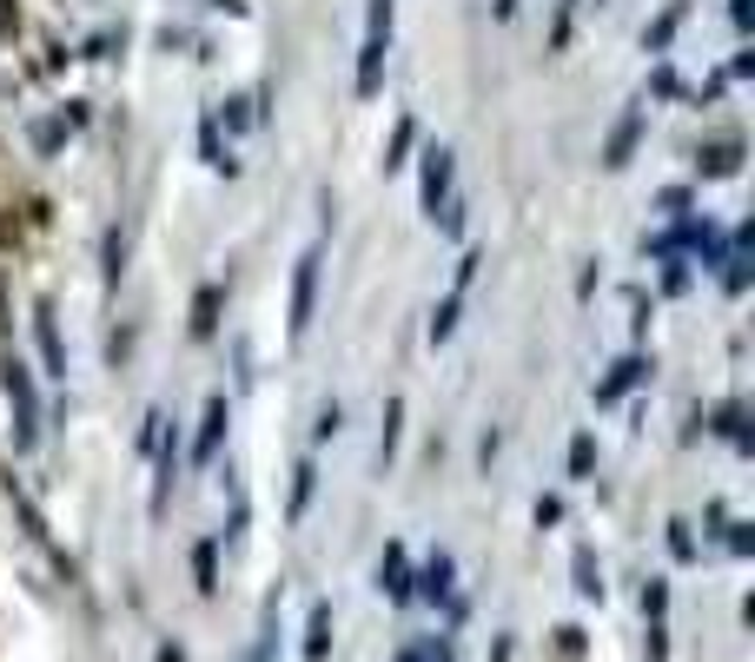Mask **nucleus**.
Instances as JSON below:
<instances>
[{
  "instance_id": "obj_1",
  "label": "nucleus",
  "mask_w": 755,
  "mask_h": 662,
  "mask_svg": "<svg viewBox=\"0 0 755 662\" xmlns=\"http://www.w3.org/2000/svg\"><path fill=\"white\" fill-rule=\"evenodd\" d=\"M385 46H391V0H371V27H365V53H358V93H378L385 73Z\"/></svg>"
},
{
  "instance_id": "obj_2",
  "label": "nucleus",
  "mask_w": 755,
  "mask_h": 662,
  "mask_svg": "<svg viewBox=\"0 0 755 662\" xmlns=\"http://www.w3.org/2000/svg\"><path fill=\"white\" fill-rule=\"evenodd\" d=\"M0 385H7V398H13V418H20V451H27V444H33V424H40V404H33L27 365H20V358H7V365H0Z\"/></svg>"
},
{
  "instance_id": "obj_3",
  "label": "nucleus",
  "mask_w": 755,
  "mask_h": 662,
  "mask_svg": "<svg viewBox=\"0 0 755 662\" xmlns=\"http://www.w3.org/2000/svg\"><path fill=\"white\" fill-rule=\"evenodd\" d=\"M312 298H318V252L298 259V279H292V332L312 325Z\"/></svg>"
},
{
  "instance_id": "obj_4",
  "label": "nucleus",
  "mask_w": 755,
  "mask_h": 662,
  "mask_svg": "<svg viewBox=\"0 0 755 662\" xmlns=\"http://www.w3.org/2000/svg\"><path fill=\"white\" fill-rule=\"evenodd\" d=\"M424 159H431V166H424V206H431V219H438V199H444V186H451V153L431 146Z\"/></svg>"
},
{
  "instance_id": "obj_5",
  "label": "nucleus",
  "mask_w": 755,
  "mask_h": 662,
  "mask_svg": "<svg viewBox=\"0 0 755 662\" xmlns=\"http://www.w3.org/2000/svg\"><path fill=\"white\" fill-rule=\"evenodd\" d=\"M378 590H385L391 603H405V597H411V577H405V550H398V544H391V550H385V564H378Z\"/></svg>"
},
{
  "instance_id": "obj_6",
  "label": "nucleus",
  "mask_w": 755,
  "mask_h": 662,
  "mask_svg": "<svg viewBox=\"0 0 755 662\" xmlns=\"http://www.w3.org/2000/svg\"><path fill=\"white\" fill-rule=\"evenodd\" d=\"M643 378H650V365H643V358H623V365H617V378L597 391V404H617V398H623L630 385H643Z\"/></svg>"
},
{
  "instance_id": "obj_7",
  "label": "nucleus",
  "mask_w": 755,
  "mask_h": 662,
  "mask_svg": "<svg viewBox=\"0 0 755 662\" xmlns=\"http://www.w3.org/2000/svg\"><path fill=\"white\" fill-rule=\"evenodd\" d=\"M226 424H232V411H226V398H212V404H206V431H199V451H192V458H199V464H206V458H212V444H219V438H226Z\"/></svg>"
},
{
  "instance_id": "obj_8",
  "label": "nucleus",
  "mask_w": 755,
  "mask_h": 662,
  "mask_svg": "<svg viewBox=\"0 0 755 662\" xmlns=\"http://www.w3.org/2000/svg\"><path fill=\"white\" fill-rule=\"evenodd\" d=\"M637 139H643V113H630V119H623V126H617V133H610V153H604V166H623V159H630V146H637Z\"/></svg>"
},
{
  "instance_id": "obj_9",
  "label": "nucleus",
  "mask_w": 755,
  "mask_h": 662,
  "mask_svg": "<svg viewBox=\"0 0 755 662\" xmlns=\"http://www.w3.org/2000/svg\"><path fill=\"white\" fill-rule=\"evenodd\" d=\"M736 159H743V146H736V139H716V146H710L696 166H703L710 179H730V172H736Z\"/></svg>"
},
{
  "instance_id": "obj_10",
  "label": "nucleus",
  "mask_w": 755,
  "mask_h": 662,
  "mask_svg": "<svg viewBox=\"0 0 755 662\" xmlns=\"http://www.w3.org/2000/svg\"><path fill=\"white\" fill-rule=\"evenodd\" d=\"M192 577H199V597L219 590V544H199V550H192Z\"/></svg>"
},
{
  "instance_id": "obj_11",
  "label": "nucleus",
  "mask_w": 755,
  "mask_h": 662,
  "mask_svg": "<svg viewBox=\"0 0 755 662\" xmlns=\"http://www.w3.org/2000/svg\"><path fill=\"white\" fill-rule=\"evenodd\" d=\"M325 650H332V610L318 603V610H312V630H305V656L325 662Z\"/></svg>"
},
{
  "instance_id": "obj_12",
  "label": "nucleus",
  "mask_w": 755,
  "mask_h": 662,
  "mask_svg": "<svg viewBox=\"0 0 755 662\" xmlns=\"http://www.w3.org/2000/svg\"><path fill=\"white\" fill-rule=\"evenodd\" d=\"M40 351H46V371L60 378L66 371V351H60V332H53V312L46 305H40Z\"/></svg>"
},
{
  "instance_id": "obj_13",
  "label": "nucleus",
  "mask_w": 755,
  "mask_h": 662,
  "mask_svg": "<svg viewBox=\"0 0 755 662\" xmlns=\"http://www.w3.org/2000/svg\"><path fill=\"white\" fill-rule=\"evenodd\" d=\"M212 325H219V292L206 285V292H199V305H192V332H199V338H212Z\"/></svg>"
},
{
  "instance_id": "obj_14",
  "label": "nucleus",
  "mask_w": 755,
  "mask_h": 662,
  "mask_svg": "<svg viewBox=\"0 0 755 662\" xmlns=\"http://www.w3.org/2000/svg\"><path fill=\"white\" fill-rule=\"evenodd\" d=\"M424 597H431V603H438V597H451V557H444V550H438V557H431V570H424Z\"/></svg>"
},
{
  "instance_id": "obj_15",
  "label": "nucleus",
  "mask_w": 755,
  "mask_h": 662,
  "mask_svg": "<svg viewBox=\"0 0 755 662\" xmlns=\"http://www.w3.org/2000/svg\"><path fill=\"white\" fill-rule=\"evenodd\" d=\"M577 590H584V597H604V570H597L590 550H577Z\"/></svg>"
},
{
  "instance_id": "obj_16",
  "label": "nucleus",
  "mask_w": 755,
  "mask_h": 662,
  "mask_svg": "<svg viewBox=\"0 0 755 662\" xmlns=\"http://www.w3.org/2000/svg\"><path fill=\"white\" fill-rule=\"evenodd\" d=\"M590 464H597V438L584 431V438L570 444V477H590Z\"/></svg>"
},
{
  "instance_id": "obj_17",
  "label": "nucleus",
  "mask_w": 755,
  "mask_h": 662,
  "mask_svg": "<svg viewBox=\"0 0 755 662\" xmlns=\"http://www.w3.org/2000/svg\"><path fill=\"white\" fill-rule=\"evenodd\" d=\"M677 20H683V7H670V13H663V20L650 27V53H663V46H670V33H677Z\"/></svg>"
},
{
  "instance_id": "obj_18",
  "label": "nucleus",
  "mask_w": 755,
  "mask_h": 662,
  "mask_svg": "<svg viewBox=\"0 0 755 662\" xmlns=\"http://www.w3.org/2000/svg\"><path fill=\"white\" fill-rule=\"evenodd\" d=\"M312 477H318V471L305 464V471H298V484H292V517H305V504H312Z\"/></svg>"
},
{
  "instance_id": "obj_19",
  "label": "nucleus",
  "mask_w": 755,
  "mask_h": 662,
  "mask_svg": "<svg viewBox=\"0 0 755 662\" xmlns=\"http://www.w3.org/2000/svg\"><path fill=\"white\" fill-rule=\"evenodd\" d=\"M670 550H677V557H696V544H690V524H670Z\"/></svg>"
},
{
  "instance_id": "obj_20",
  "label": "nucleus",
  "mask_w": 755,
  "mask_h": 662,
  "mask_svg": "<svg viewBox=\"0 0 755 662\" xmlns=\"http://www.w3.org/2000/svg\"><path fill=\"white\" fill-rule=\"evenodd\" d=\"M405 146H411V119H398V133H391V159H385V166H398V153H405Z\"/></svg>"
},
{
  "instance_id": "obj_21",
  "label": "nucleus",
  "mask_w": 755,
  "mask_h": 662,
  "mask_svg": "<svg viewBox=\"0 0 755 662\" xmlns=\"http://www.w3.org/2000/svg\"><path fill=\"white\" fill-rule=\"evenodd\" d=\"M511 7H517V0H497V13H511Z\"/></svg>"
}]
</instances>
